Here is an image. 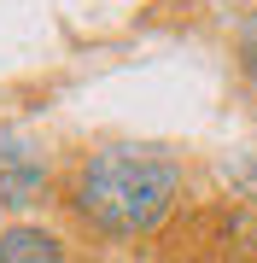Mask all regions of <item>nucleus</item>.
<instances>
[{"mask_svg": "<svg viewBox=\"0 0 257 263\" xmlns=\"http://www.w3.org/2000/svg\"><path fill=\"white\" fill-rule=\"evenodd\" d=\"M58 234L47 228H6L0 234V263H58Z\"/></svg>", "mask_w": 257, "mask_h": 263, "instance_id": "7ed1b4c3", "label": "nucleus"}, {"mask_svg": "<svg viewBox=\"0 0 257 263\" xmlns=\"http://www.w3.org/2000/svg\"><path fill=\"white\" fill-rule=\"evenodd\" d=\"M175 193H181V170L146 146H105L76 176V211L111 240L152 234L170 216Z\"/></svg>", "mask_w": 257, "mask_h": 263, "instance_id": "f257e3e1", "label": "nucleus"}, {"mask_svg": "<svg viewBox=\"0 0 257 263\" xmlns=\"http://www.w3.org/2000/svg\"><path fill=\"white\" fill-rule=\"evenodd\" d=\"M47 187V164L35 158V146L0 141V205H29Z\"/></svg>", "mask_w": 257, "mask_h": 263, "instance_id": "f03ea898", "label": "nucleus"}, {"mask_svg": "<svg viewBox=\"0 0 257 263\" xmlns=\"http://www.w3.org/2000/svg\"><path fill=\"white\" fill-rule=\"evenodd\" d=\"M240 65H246V76L257 82V12L240 24Z\"/></svg>", "mask_w": 257, "mask_h": 263, "instance_id": "20e7f679", "label": "nucleus"}]
</instances>
